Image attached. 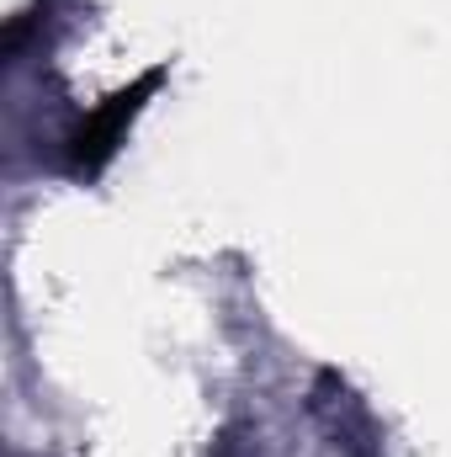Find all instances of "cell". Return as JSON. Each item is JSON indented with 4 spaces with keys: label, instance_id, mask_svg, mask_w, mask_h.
<instances>
[{
    "label": "cell",
    "instance_id": "1",
    "mask_svg": "<svg viewBox=\"0 0 451 457\" xmlns=\"http://www.w3.org/2000/svg\"><path fill=\"white\" fill-rule=\"evenodd\" d=\"M154 80H160V75H149V80H144L138 91H149ZM138 91H133V96H112V107H107V112L91 117V122H86V128L75 133V170H96V165H102V160H107V154L117 149L122 117H133V107H138Z\"/></svg>",
    "mask_w": 451,
    "mask_h": 457
}]
</instances>
